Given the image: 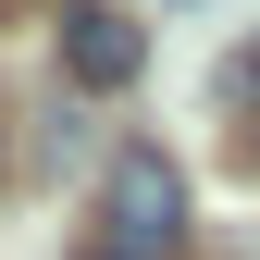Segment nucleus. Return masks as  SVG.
Masks as SVG:
<instances>
[{"label":"nucleus","mask_w":260,"mask_h":260,"mask_svg":"<svg viewBox=\"0 0 260 260\" xmlns=\"http://www.w3.org/2000/svg\"><path fill=\"white\" fill-rule=\"evenodd\" d=\"M137 62H149V25H137V13H112V0H62V75H75L87 100L137 87Z\"/></svg>","instance_id":"2"},{"label":"nucleus","mask_w":260,"mask_h":260,"mask_svg":"<svg viewBox=\"0 0 260 260\" xmlns=\"http://www.w3.org/2000/svg\"><path fill=\"white\" fill-rule=\"evenodd\" d=\"M75 260H186V174H174V149H112Z\"/></svg>","instance_id":"1"},{"label":"nucleus","mask_w":260,"mask_h":260,"mask_svg":"<svg viewBox=\"0 0 260 260\" xmlns=\"http://www.w3.org/2000/svg\"><path fill=\"white\" fill-rule=\"evenodd\" d=\"M248 75H260V50H248Z\"/></svg>","instance_id":"3"}]
</instances>
